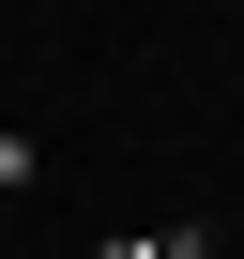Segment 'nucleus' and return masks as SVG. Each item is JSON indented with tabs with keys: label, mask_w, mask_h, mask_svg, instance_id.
Listing matches in <instances>:
<instances>
[]
</instances>
